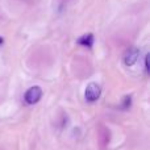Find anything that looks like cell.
Returning a JSON list of instances; mask_svg holds the SVG:
<instances>
[{
	"label": "cell",
	"instance_id": "3",
	"mask_svg": "<svg viewBox=\"0 0 150 150\" xmlns=\"http://www.w3.org/2000/svg\"><path fill=\"white\" fill-rule=\"evenodd\" d=\"M138 55H140V50H138L137 47H130L124 54V63L127 66H133L137 62Z\"/></svg>",
	"mask_w": 150,
	"mask_h": 150
},
{
	"label": "cell",
	"instance_id": "2",
	"mask_svg": "<svg viewBox=\"0 0 150 150\" xmlns=\"http://www.w3.org/2000/svg\"><path fill=\"white\" fill-rule=\"evenodd\" d=\"M42 98V90L38 86H33L30 87L28 91L25 92V96H24V100H25L26 104H36L41 100Z\"/></svg>",
	"mask_w": 150,
	"mask_h": 150
},
{
	"label": "cell",
	"instance_id": "1",
	"mask_svg": "<svg viewBox=\"0 0 150 150\" xmlns=\"http://www.w3.org/2000/svg\"><path fill=\"white\" fill-rule=\"evenodd\" d=\"M100 93H101V88L98 83L92 82L87 86L86 88V92H84V98L88 103H95L96 100H99L100 98Z\"/></svg>",
	"mask_w": 150,
	"mask_h": 150
},
{
	"label": "cell",
	"instance_id": "6",
	"mask_svg": "<svg viewBox=\"0 0 150 150\" xmlns=\"http://www.w3.org/2000/svg\"><path fill=\"white\" fill-rule=\"evenodd\" d=\"M145 66H146V71L149 73V55H146L145 58Z\"/></svg>",
	"mask_w": 150,
	"mask_h": 150
},
{
	"label": "cell",
	"instance_id": "7",
	"mask_svg": "<svg viewBox=\"0 0 150 150\" xmlns=\"http://www.w3.org/2000/svg\"><path fill=\"white\" fill-rule=\"evenodd\" d=\"M3 42H4V40H3V38H1V37H0V45H1V44H3Z\"/></svg>",
	"mask_w": 150,
	"mask_h": 150
},
{
	"label": "cell",
	"instance_id": "4",
	"mask_svg": "<svg viewBox=\"0 0 150 150\" xmlns=\"http://www.w3.org/2000/svg\"><path fill=\"white\" fill-rule=\"evenodd\" d=\"M78 44L79 45H83V46H87V47H91L93 44V36L92 34H84L82 36L79 40H78Z\"/></svg>",
	"mask_w": 150,
	"mask_h": 150
},
{
	"label": "cell",
	"instance_id": "5",
	"mask_svg": "<svg viewBox=\"0 0 150 150\" xmlns=\"http://www.w3.org/2000/svg\"><path fill=\"white\" fill-rule=\"evenodd\" d=\"M130 107V96H125L124 98V108H129Z\"/></svg>",
	"mask_w": 150,
	"mask_h": 150
}]
</instances>
